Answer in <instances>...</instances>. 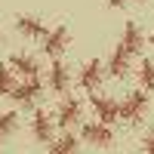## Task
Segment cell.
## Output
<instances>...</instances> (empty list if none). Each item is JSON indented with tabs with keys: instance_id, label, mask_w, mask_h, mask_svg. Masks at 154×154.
Segmentation results:
<instances>
[{
	"instance_id": "6da1fadb",
	"label": "cell",
	"mask_w": 154,
	"mask_h": 154,
	"mask_svg": "<svg viewBox=\"0 0 154 154\" xmlns=\"http://www.w3.org/2000/svg\"><path fill=\"white\" fill-rule=\"evenodd\" d=\"M145 108H148V96L142 93V89H136V93H130L123 99V105H117V114L126 123H139L142 114H145Z\"/></svg>"
},
{
	"instance_id": "7a4b0ae2",
	"label": "cell",
	"mask_w": 154,
	"mask_h": 154,
	"mask_svg": "<svg viewBox=\"0 0 154 154\" xmlns=\"http://www.w3.org/2000/svg\"><path fill=\"white\" fill-rule=\"evenodd\" d=\"M80 136H83L86 145H96V148H108V145H114V133H111V126H108V123H99V120L83 123Z\"/></svg>"
},
{
	"instance_id": "3957f363",
	"label": "cell",
	"mask_w": 154,
	"mask_h": 154,
	"mask_svg": "<svg viewBox=\"0 0 154 154\" xmlns=\"http://www.w3.org/2000/svg\"><path fill=\"white\" fill-rule=\"evenodd\" d=\"M40 93H43V83H40V77H25L22 83H16V86H12L9 99H16L19 105H34Z\"/></svg>"
},
{
	"instance_id": "277c9868",
	"label": "cell",
	"mask_w": 154,
	"mask_h": 154,
	"mask_svg": "<svg viewBox=\"0 0 154 154\" xmlns=\"http://www.w3.org/2000/svg\"><path fill=\"white\" fill-rule=\"evenodd\" d=\"M130 56H139L142 53V46H145V34H142V28H139L136 22H126L123 25V34H120V40H117Z\"/></svg>"
},
{
	"instance_id": "5b68a950",
	"label": "cell",
	"mask_w": 154,
	"mask_h": 154,
	"mask_svg": "<svg viewBox=\"0 0 154 154\" xmlns=\"http://www.w3.org/2000/svg\"><path fill=\"white\" fill-rule=\"evenodd\" d=\"M89 105H93L99 123H108V126H111L114 120H120V114H117V102L108 99V96H89Z\"/></svg>"
},
{
	"instance_id": "8992f818",
	"label": "cell",
	"mask_w": 154,
	"mask_h": 154,
	"mask_svg": "<svg viewBox=\"0 0 154 154\" xmlns=\"http://www.w3.org/2000/svg\"><path fill=\"white\" fill-rule=\"evenodd\" d=\"M16 31H19L22 37H28V40H43V34H46L49 28H46V22L37 19V16H19V19H16Z\"/></svg>"
},
{
	"instance_id": "52a82bcc",
	"label": "cell",
	"mask_w": 154,
	"mask_h": 154,
	"mask_svg": "<svg viewBox=\"0 0 154 154\" xmlns=\"http://www.w3.org/2000/svg\"><path fill=\"white\" fill-rule=\"evenodd\" d=\"M68 46V28L65 25H59V28H49L43 34V53L46 56H62Z\"/></svg>"
},
{
	"instance_id": "ba28073f",
	"label": "cell",
	"mask_w": 154,
	"mask_h": 154,
	"mask_svg": "<svg viewBox=\"0 0 154 154\" xmlns=\"http://www.w3.org/2000/svg\"><path fill=\"white\" fill-rule=\"evenodd\" d=\"M80 114H83L80 102H77L74 96H65V99H62V105H59V114H56V120H59V126L71 130V126H74L77 120H80Z\"/></svg>"
},
{
	"instance_id": "9c48e42d",
	"label": "cell",
	"mask_w": 154,
	"mask_h": 154,
	"mask_svg": "<svg viewBox=\"0 0 154 154\" xmlns=\"http://www.w3.org/2000/svg\"><path fill=\"white\" fill-rule=\"evenodd\" d=\"M6 65L12 68V74H19L22 80H25V77H40V65H37V59L28 56V53H16Z\"/></svg>"
},
{
	"instance_id": "30bf717a",
	"label": "cell",
	"mask_w": 154,
	"mask_h": 154,
	"mask_svg": "<svg viewBox=\"0 0 154 154\" xmlns=\"http://www.w3.org/2000/svg\"><path fill=\"white\" fill-rule=\"evenodd\" d=\"M102 71H105V68H102L99 59H89L86 65L80 68V86L86 89V93H96V89L102 86Z\"/></svg>"
},
{
	"instance_id": "8fae6325",
	"label": "cell",
	"mask_w": 154,
	"mask_h": 154,
	"mask_svg": "<svg viewBox=\"0 0 154 154\" xmlns=\"http://www.w3.org/2000/svg\"><path fill=\"white\" fill-rule=\"evenodd\" d=\"M130 62H133V56L117 43V46H114V53H111V59H108V74L117 77V80H123L126 71H130Z\"/></svg>"
},
{
	"instance_id": "7c38bea8",
	"label": "cell",
	"mask_w": 154,
	"mask_h": 154,
	"mask_svg": "<svg viewBox=\"0 0 154 154\" xmlns=\"http://www.w3.org/2000/svg\"><path fill=\"white\" fill-rule=\"evenodd\" d=\"M68 83H71L68 65H65V62H53V65H49V89L62 96V93H68Z\"/></svg>"
},
{
	"instance_id": "4fadbf2b",
	"label": "cell",
	"mask_w": 154,
	"mask_h": 154,
	"mask_svg": "<svg viewBox=\"0 0 154 154\" xmlns=\"http://www.w3.org/2000/svg\"><path fill=\"white\" fill-rule=\"evenodd\" d=\"M31 136L37 142H53V120H49L46 111H34L31 117Z\"/></svg>"
},
{
	"instance_id": "5bb4252c",
	"label": "cell",
	"mask_w": 154,
	"mask_h": 154,
	"mask_svg": "<svg viewBox=\"0 0 154 154\" xmlns=\"http://www.w3.org/2000/svg\"><path fill=\"white\" fill-rule=\"evenodd\" d=\"M77 148H80V142H77L71 133H65L62 139H56V142H49V154H77Z\"/></svg>"
},
{
	"instance_id": "9a60e30c",
	"label": "cell",
	"mask_w": 154,
	"mask_h": 154,
	"mask_svg": "<svg viewBox=\"0 0 154 154\" xmlns=\"http://www.w3.org/2000/svg\"><path fill=\"white\" fill-rule=\"evenodd\" d=\"M16 126H19V114L16 111H3L0 114V145H3V139L16 130Z\"/></svg>"
},
{
	"instance_id": "2e32d148",
	"label": "cell",
	"mask_w": 154,
	"mask_h": 154,
	"mask_svg": "<svg viewBox=\"0 0 154 154\" xmlns=\"http://www.w3.org/2000/svg\"><path fill=\"white\" fill-rule=\"evenodd\" d=\"M12 86H16V74L9 65H0V96H9Z\"/></svg>"
},
{
	"instance_id": "e0dca14e",
	"label": "cell",
	"mask_w": 154,
	"mask_h": 154,
	"mask_svg": "<svg viewBox=\"0 0 154 154\" xmlns=\"http://www.w3.org/2000/svg\"><path fill=\"white\" fill-rule=\"evenodd\" d=\"M139 83H142L145 89H154V62H142L139 65Z\"/></svg>"
},
{
	"instance_id": "ac0fdd59",
	"label": "cell",
	"mask_w": 154,
	"mask_h": 154,
	"mask_svg": "<svg viewBox=\"0 0 154 154\" xmlns=\"http://www.w3.org/2000/svg\"><path fill=\"white\" fill-rule=\"evenodd\" d=\"M142 151H145V154H154V130L145 133V139H142Z\"/></svg>"
},
{
	"instance_id": "d6986e66",
	"label": "cell",
	"mask_w": 154,
	"mask_h": 154,
	"mask_svg": "<svg viewBox=\"0 0 154 154\" xmlns=\"http://www.w3.org/2000/svg\"><path fill=\"white\" fill-rule=\"evenodd\" d=\"M105 3H108V6H111V9H120V6H123V3H126V0H105Z\"/></svg>"
},
{
	"instance_id": "ffe728a7",
	"label": "cell",
	"mask_w": 154,
	"mask_h": 154,
	"mask_svg": "<svg viewBox=\"0 0 154 154\" xmlns=\"http://www.w3.org/2000/svg\"><path fill=\"white\" fill-rule=\"evenodd\" d=\"M148 40H151V46H154V34H151V37H148Z\"/></svg>"
}]
</instances>
